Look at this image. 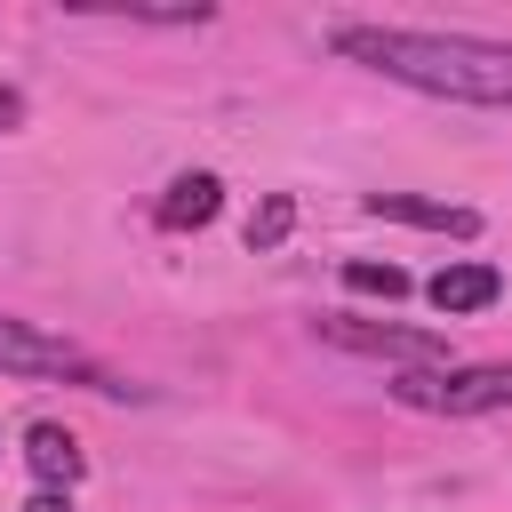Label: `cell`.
<instances>
[{"mask_svg": "<svg viewBox=\"0 0 512 512\" xmlns=\"http://www.w3.org/2000/svg\"><path fill=\"white\" fill-rule=\"evenodd\" d=\"M24 464H32V472H40V488H56V496L88 472V456H80V440H72L64 424H32V432H24Z\"/></svg>", "mask_w": 512, "mask_h": 512, "instance_id": "7", "label": "cell"}, {"mask_svg": "<svg viewBox=\"0 0 512 512\" xmlns=\"http://www.w3.org/2000/svg\"><path fill=\"white\" fill-rule=\"evenodd\" d=\"M344 288H352V296L400 304V296H408V272H400V264H376V256H352V264H344Z\"/></svg>", "mask_w": 512, "mask_h": 512, "instance_id": "9", "label": "cell"}, {"mask_svg": "<svg viewBox=\"0 0 512 512\" xmlns=\"http://www.w3.org/2000/svg\"><path fill=\"white\" fill-rule=\"evenodd\" d=\"M360 208H368V216H392V224H416V232H448V240H472V232H480V208H464V200H424V192H368Z\"/></svg>", "mask_w": 512, "mask_h": 512, "instance_id": "5", "label": "cell"}, {"mask_svg": "<svg viewBox=\"0 0 512 512\" xmlns=\"http://www.w3.org/2000/svg\"><path fill=\"white\" fill-rule=\"evenodd\" d=\"M288 232H296V200H288V192H272V200H264V208L248 216V248L264 256V248H280Z\"/></svg>", "mask_w": 512, "mask_h": 512, "instance_id": "10", "label": "cell"}, {"mask_svg": "<svg viewBox=\"0 0 512 512\" xmlns=\"http://www.w3.org/2000/svg\"><path fill=\"white\" fill-rule=\"evenodd\" d=\"M320 344H344V352H368V360H400V368H440L448 360V336L392 328V320H352V312H328L320 320Z\"/></svg>", "mask_w": 512, "mask_h": 512, "instance_id": "4", "label": "cell"}, {"mask_svg": "<svg viewBox=\"0 0 512 512\" xmlns=\"http://www.w3.org/2000/svg\"><path fill=\"white\" fill-rule=\"evenodd\" d=\"M216 208H224V184H216L208 168H192V176H176V184L160 192V224H168V232H200V224H216Z\"/></svg>", "mask_w": 512, "mask_h": 512, "instance_id": "8", "label": "cell"}, {"mask_svg": "<svg viewBox=\"0 0 512 512\" xmlns=\"http://www.w3.org/2000/svg\"><path fill=\"white\" fill-rule=\"evenodd\" d=\"M16 120H24V96H16V88H0V128H16Z\"/></svg>", "mask_w": 512, "mask_h": 512, "instance_id": "11", "label": "cell"}, {"mask_svg": "<svg viewBox=\"0 0 512 512\" xmlns=\"http://www.w3.org/2000/svg\"><path fill=\"white\" fill-rule=\"evenodd\" d=\"M424 296H432L448 320H464V312H488V304L504 296V280H496V264H440Z\"/></svg>", "mask_w": 512, "mask_h": 512, "instance_id": "6", "label": "cell"}, {"mask_svg": "<svg viewBox=\"0 0 512 512\" xmlns=\"http://www.w3.org/2000/svg\"><path fill=\"white\" fill-rule=\"evenodd\" d=\"M24 512H64V496H56V488H40V496H32Z\"/></svg>", "mask_w": 512, "mask_h": 512, "instance_id": "12", "label": "cell"}, {"mask_svg": "<svg viewBox=\"0 0 512 512\" xmlns=\"http://www.w3.org/2000/svg\"><path fill=\"white\" fill-rule=\"evenodd\" d=\"M392 400L424 408V416H496L512 408V360H480V368H408L392 384Z\"/></svg>", "mask_w": 512, "mask_h": 512, "instance_id": "2", "label": "cell"}, {"mask_svg": "<svg viewBox=\"0 0 512 512\" xmlns=\"http://www.w3.org/2000/svg\"><path fill=\"white\" fill-rule=\"evenodd\" d=\"M336 56L416 88V96H448V104H480V112H512V40H480V32H416V24H336L328 32Z\"/></svg>", "mask_w": 512, "mask_h": 512, "instance_id": "1", "label": "cell"}, {"mask_svg": "<svg viewBox=\"0 0 512 512\" xmlns=\"http://www.w3.org/2000/svg\"><path fill=\"white\" fill-rule=\"evenodd\" d=\"M0 368H8V376H64V384H88V392H112V400L136 392V384H120L112 368H96L80 344H64V336H48V328H32V320H8V312H0Z\"/></svg>", "mask_w": 512, "mask_h": 512, "instance_id": "3", "label": "cell"}]
</instances>
